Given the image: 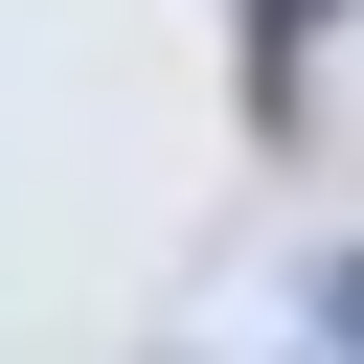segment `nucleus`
<instances>
[{
  "label": "nucleus",
  "instance_id": "1",
  "mask_svg": "<svg viewBox=\"0 0 364 364\" xmlns=\"http://www.w3.org/2000/svg\"><path fill=\"white\" fill-rule=\"evenodd\" d=\"M318 23H341V0H250V23H228V46H250V114H296V68H318Z\"/></svg>",
  "mask_w": 364,
  "mask_h": 364
},
{
  "label": "nucleus",
  "instance_id": "2",
  "mask_svg": "<svg viewBox=\"0 0 364 364\" xmlns=\"http://www.w3.org/2000/svg\"><path fill=\"white\" fill-rule=\"evenodd\" d=\"M318 341H341V364H364V250H318Z\"/></svg>",
  "mask_w": 364,
  "mask_h": 364
}]
</instances>
